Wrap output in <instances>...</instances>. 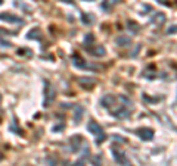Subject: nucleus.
I'll list each match as a JSON object with an SVG mask.
<instances>
[{
    "label": "nucleus",
    "instance_id": "obj_1",
    "mask_svg": "<svg viewBox=\"0 0 177 166\" xmlns=\"http://www.w3.org/2000/svg\"><path fill=\"white\" fill-rule=\"evenodd\" d=\"M53 99H55L53 87H52V84L49 81H46L44 82V107H49L50 101H53Z\"/></svg>",
    "mask_w": 177,
    "mask_h": 166
},
{
    "label": "nucleus",
    "instance_id": "obj_2",
    "mask_svg": "<svg viewBox=\"0 0 177 166\" xmlns=\"http://www.w3.org/2000/svg\"><path fill=\"white\" fill-rule=\"evenodd\" d=\"M136 134L142 140H150L152 137H154V132H152L150 129H145V128H142V129H137Z\"/></svg>",
    "mask_w": 177,
    "mask_h": 166
},
{
    "label": "nucleus",
    "instance_id": "obj_3",
    "mask_svg": "<svg viewBox=\"0 0 177 166\" xmlns=\"http://www.w3.org/2000/svg\"><path fill=\"white\" fill-rule=\"evenodd\" d=\"M87 128L90 129V132L93 134H102V128H101V125L97 124V122H95V121H90L87 124Z\"/></svg>",
    "mask_w": 177,
    "mask_h": 166
},
{
    "label": "nucleus",
    "instance_id": "obj_4",
    "mask_svg": "<svg viewBox=\"0 0 177 166\" xmlns=\"http://www.w3.org/2000/svg\"><path fill=\"white\" fill-rule=\"evenodd\" d=\"M0 19H5V21H9V22H18V24H22L24 21L18 18V16H14L10 14H0Z\"/></svg>",
    "mask_w": 177,
    "mask_h": 166
},
{
    "label": "nucleus",
    "instance_id": "obj_5",
    "mask_svg": "<svg viewBox=\"0 0 177 166\" xmlns=\"http://www.w3.org/2000/svg\"><path fill=\"white\" fill-rule=\"evenodd\" d=\"M112 103H114V97H112V96H105L102 99V105L105 107H109Z\"/></svg>",
    "mask_w": 177,
    "mask_h": 166
},
{
    "label": "nucleus",
    "instance_id": "obj_6",
    "mask_svg": "<svg viewBox=\"0 0 177 166\" xmlns=\"http://www.w3.org/2000/svg\"><path fill=\"white\" fill-rule=\"evenodd\" d=\"M117 3V0H103L102 2V7L105 9V10H108L109 7L112 6V5H115Z\"/></svg>",
    "mask_w": 177,
    "mask_h": 166
},
{
    "label": "nucleus",
    "instance_id": "obj_7",
    "mask_svg": "<svg viewBox=\"0 0 177 166\" xmlns=\"http://www.w3.org/2000/svg\"><path fill=\"white\" fill-rule=\"evenodd\" d=\"M80 81H81V85L84 87H92L93 82H95L93 80H88V78H80Z\"/></svg>",
    "mask_w": 177,
    "mask_h": 166
},
{
    "label": "nucleus",
    "instance_id": "obj_8",
    "mask_svg": "<svg viewBox=\"0 0 177 166\" xmlns=\"http://www.w3.org/2000/svg\"><path fill=\"white\" fill-rule=\"evenodd\" d=\"M90 52H92L93 54H96V56H103V54H105V49H102V47H97V49H95V50L92 49Z\"/></svg>",
    "mask_w": 177,
    "mask_h": 166
},
{
    "label": "nucleus",
    "instance_id": "obj_9",
    "mask_svg": "<svg viewBox=\"0 0 177 166\" xmlns=\"http://www.w3.org/2000/svg\"><path fill=\"white\" fill-rule=\"evenodd\" d=\"M164 19H165V16H164L163 14H161V15H159V14H157V16H155V18H154V19H152V22H154V24H155V22H157V21H158V22H159V21H161V22H163Z\"/></svg>",
    "mask_w": 177,
    "mask_h": 166
},
{
    "label": "nucleus",
    "instance_id": "obj_10",
    "mask_svg": "<svg viewBox=\"0 0 177 166\" xmlns=\"http://www.w3.org/2000/svg\"><path fill=\"white\" fill-rule=\"evenodd\" d=\"M118 43H120V44H130V38H124V37H121V38H118Z\"/></svg>",
    "mask_w": 177,
    "mask_h": 166
},
{
    "label": "nucleus",
    "instance_id": "obj_11",
    "mask_svg": "<svg viewBox=\"0 0 177 166\" xmlns=\"http://www.w3.org/2000/svg\"><path fill=\"white\" fill-rule=\"evenodd\" d=\"M86 43H93V37H92V34H88L87 37H86Z\"/></svg>",
    "mask_w": 177,
    "mask_h": 166
},
{
    "label": "nucleus",
    "instance_id": "obj_12",
    "mask_svg": "<svg viewBox=\"0 0 177 166\" xmlns=\"http://www.w3.org/2000/svg\"><path fill=\"white\" fill-rule=\"evenodd\" d=\"M78 166H83V165H81V163H78Z\"/></svg>",
    "mask_w": 177,
    "mask_h": 166
},
{
    "label": "nucleus",
    "instance_id": "obj_13",
    "mask_svg": "<svg viewBox=\"0 0 177 166\" xmlns=\"http://www.w3.org/2000/svg\"><path fill=\"white\" fill-rule=\"evenodd\" d=\"M0 3H2V0H0Z\"/></svg>",
    "mask_w": 177,
    "mask_h": 166
}]
</instances>
